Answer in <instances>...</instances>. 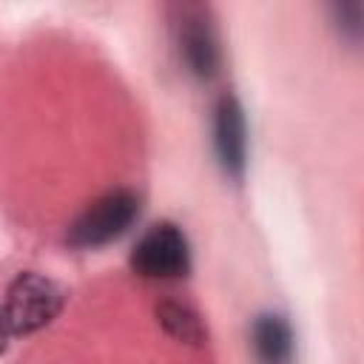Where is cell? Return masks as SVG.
<instances>
[{
	"mask_svg": "<svg viewBox=\"0 0 364 364\" xmlns=\"http://www.w3.org/2000/svg\"><path fill=\"white\" fill-rule=\"evenodd\" d=\"M250 347L259 364L293 361V327L282 313H259L250 327Z\"/></svg>",
	"mask_w": 364,
	"mask_h": 364,
	"instance_id": "6",
	"label": "cell"
},
{
	"mask_svg": "<svg viewBox=\"0 0 364 364\" xmlns=\"http://www.w3.org/2000/svg\"><path fill=\"white\" fill-rule=\"evenodd\" d=\"M142 210V196L131 188H114L97 196L91 205L82 208V213L68 225L65 245L77 250H94L114 239H119Z\"/></svg>",
	"mask_w": 364,
	"mask_h": 364,
	"instance_id": "2",
	"label": "cell"
},
{
	"mask_svg": "<svg viewBox=\"0 0 364 364\" xmlns=\"http://www.w3.org/2000/svg\"><path fill=\"white\" fill-rule=\"evenodd\" d=\"M60 310L63 290L51 279L40 273H20L0 299V353L9 341L46 327Z\"/></svg>",
	"mask_w": 364,
	"mask_h": 364,
	"instance_id": "1",
	"label": "cell"
},
{
	"mask_svg": "<svg viewBox=\"0 0 364 364\" xmlns=\"http://www.w3.org/2000/svg\"><path fill=\"white\" fill-rule=\"evenodd\" d=\"M213 151L219 168L230 179H242L247 168V119L233 94L219 97L213 108Z\"/></svg>",
	"mask_w": 364,
	"mask_h": 364,
	"instance_id": "5",
	"label": "cell"
},
{
	"mask_svg": "<svg viewBox=\"0 0 364 364\" xmlns=\"http://www.w3.org/2000/svg\"><path fill=\"white\" fill-rule=\"evenodd\" d=\"M173 37L179 57L191 77L196 80H213L219 74L222 51H219V34L213 26V17L205 6L182 3L173 6Z\"/></svg>",
	"mask_w": 364,
	"mask_h": 364,
	"instance_id": "4",
	"label": "cell"
},
{
	"mask_svg": "<svg viewBox=\"0 0 364 364\" xmlns=\"http://www.w3.org/2000/svg\"><path fill=\"white\" fill-rule=\"evenodd\" d=\"M159 324L162 330L171 336V338H179V341H191V344H202L205 341V327L199 321V316L185 307V304H176V301H165L159 310Z\"/></svg>",
	"mask_w": 364,
	"mask_h": 364,
	"instance_id": "7",
	"label": "cell"
},
{
	"mask_svg": "<svg viewBox=\"0 0 364 364\" xmlns=\"http://www.w3.org/2000/svg\"><path fill=\"white\" fill-rule=\"evenodd\" d=\"M333 20H336L338 34H341L350 46H358V43H361V31H364V9H361L358 0L336 3V6H333Z\"/></svg>",
	"mask_w": 364,
	"mask_h": 364,
	"instance_id": "8",
	"label": "cell"
},
{
	"mask_svg": "<svg viewBox=\"0 0 364 364\" xmlns=\"http://www.w3.org/2000/svg\"><path fill=\"white\" fill-rule=\"evenodd\" d=\"M128 264L142 279L171 282L191 273V245L179 225L156 222L131 247Z\"/></svg>",
	"mask_w": 364,
	"mask_h": 364,
	"instance_id": "3",
	"label": "cell"
}]
</instances>
